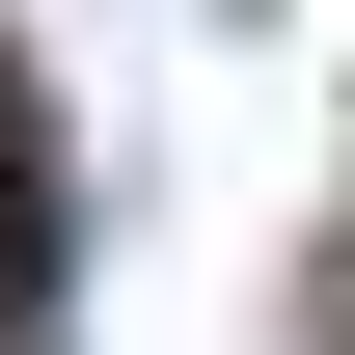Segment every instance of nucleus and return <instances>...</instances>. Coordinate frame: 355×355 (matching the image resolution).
<instances>
[{
	"instance_id": "nucleus-1",
	"label": "nucleus",
	"mask_w": 355,
	"mask_h": 355,
	"mask_svg": "<svg viewBox=\"0 0 355 355\" xmlns=\"http://www.w3.org/2000/svg\"><path fill=\"white\" fill-rule=\"evenodd\" d=\"M55 301V110H0V328Z\"/></svg>"
}]
</instances>
